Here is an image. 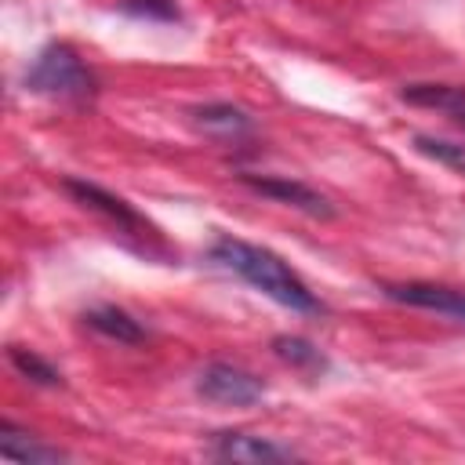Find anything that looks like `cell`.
<instances>
[{
	"instance_id": "6da1fadb",
	"label": "cell",
	"mask_w": 465,
	"mask_h": 465,
	"mask_svg": "<svg viewBox=\"0 0 465 465\" xmlns=\"http://www.w3.org/2000/svg\"><path fill=\"white\" fill-rule=\"evenodd\" d=\"M211 258H214L222 269H229V272H236L240 280H247V283H251L254 291H262L265 298L280 302L283 309H294V312H316V309H320V302L312 298V291L283 265V258H276V254L265 251V247H254V243L236 240V236H222V240H214Z\"/></svg>"
},
{
	"instance_id": "7a4b0ae2",
	"label": "cell",
	"mask_w": 465,
	"mask_h": 465,
	"mask_svg": "<svg viewBox=\"0 0 465 465\" xmlns=\"http://www.w3.org/2000/svg\"><path fill=\"white\" fill-rule=\"evenodd\" d=\"M25 87L47 98H87L94 91V80L87 73V65L62 44L44 47L36 54V62L25 73Z\"/></svg>"
},
{
	"instance_id": "3957f363",
	"label": "cell",
	"mask_w": 465,
	"mask_h": 465,
	"mask_svg": "<svg viewBox=\"0 0 465 465\" xmlns=\"http://www.w3.org/2000/svg\"><path fill=\"white\" fill-rule=\"evenodd\" d=\"M196 392L211 403H222V407H251L265 396V385H262V378H254L243 367L207 363L196 378Z\"/></svg>"
},
{
	"instance_id": "277c9868",
	"label": "cell",
	"mask_w": 465,
	"mask_h": 465,
	"mask_svg": "<svg viewBox=\"0 0 465 465\" xmlns=\"http://www.w3.org/2000/svg\"><path fill=\"white\" fill-rule=\"evenodd\" d=\"M240 182L258 193V196H269L276 203H287L309 218H334V207L327 203V196H320L316 189H309L305 182H294V178H276V174H240Z\"/></svg>"
},
{
	"instance_id": "5b68a950",
	"label": "cell",
	"mask_w": 465,
	"mask_h": 465,
	"mask_svg": "<svg viewBox=\"0 0 465 465\" xmlns=\"http://www.w3.org/2000/svg\"><path fill=\"white\" fill-rule=\"evenodd\" d=\"M62 185H65V193H69L76 203H84L87 211H98V214L109 218L113 225H120V229H127V232H145V229H149L145 218H142L124 196H116V193H109V189H102V185H94V182H80V178H65Z\"/></svg>"
},
{
	"instance_id": "8992f818",
	"label": "cell",
	"mask_w": 465,
	"mask_h": 465,
	"mask_svg": "<svg viewBox=\"0 0 465 465\" xmlns=\"http://www.w3.org/2000/svg\"><path fill=\"white\" fill-rule=\"evenodd\" d=\"M381 291H385V298H392L400 305L432 309V312L465 320V291H450V287H436V283H385Z\"/></svg>"
},
{
	"instance_id": "52a82bcc",
	"label": "cell",
	"mask_w": 465,
	"mask_h": 465,
	"mask_svg": "<svg viewBox=\"0 0 465 465\" xmlns=\"http://www.w3.org/2000/svg\"><path fill=\"white\" fill-rule=\"evenodd\" d=\"M211 450L222 461H291L294 458L291 447H280V443L251 436V432H218Z\"/></svg>"
},
{
	"instance_id": "ba28073f",
	"label": "cell",
	"mask_w": 465,
	"mask_h": 465,
	"mask_svg": "<svg viewBox=\"0 0 465 465\" xmlns=\"http://www.w3.org/2000/svg\"><path fill=\"white\" fill-rule=\"evenodd\" d=\"M0 454H4L7 461H22V465H54V461H65V450L44 447V443L29 440L25 432L11 429L7 421L0 425Z\"/></svg>"
},
{
	"instance_id": "9c48e42d",
	"label": "cell",
	"mask_w": 465,
	"mask_h": 465,
	"mask_svg": "<svg viewBox=\"0 0 465 465\" xmlns=\"http://www.w3.org/2000/svg\"><path fill=\"white\" fill-rule=\"evenodd\" d=\"M84 323H87L91 331L113 338V341H124V345H138V341L145 338V331L138 327V320H131V316H127L124 309H116V305H98V309L84 312Z\"/></svg>"
},
{
	"instance_id": "30bf717a",
	"label": "cell",
	"mask_w": 465,
	"mask_h": 465,
	"mask_svg": "<svg viewBox=\"0 0 465 465\" xmlns=\"http://www.w3.org/2000/svg\"><path fill=\"white\" fill-rule=\"evenodd\" d=\"M193 120H196L207 134H218V138H240V134L251 131V116H247L243 109H236V105H222V102L193 109Z\"/></svg>"
},
{
	"instance_id": "8fae6325",
	"label": "cell",
	"mask_w": 465,
	"mask_h": 465,
	"mask_svg": "<svg viewBox=\"0 0 465 465\" xmlns=\"http://www.w3.org/2000/svg\"><path fill=\"white\" fill-rule=\"evenodd\" d=\"M400 98L411 102V105L440 109L447 116H454L458 109H465V87H450V84H407L400 91Z\"/></svg>"
},
{
	"instance_id": "7c38bea8",
	"label": "cell",
	"mask_w": 465,
	"mask_h": 465,
	"mask_svg": "<svg viewBox=\"0 0 465 465\" xmlns=\"http://www.w3.org/2000/svg\"><path fill=\"white\" fill-rule=\"evenodd\" d=\"M7 360L15 363L18 374H25V378L36 381V385H47V389L62 385V374H58L44 356H36L33 349H18V345H11V349H7Z\"/></svg>"
},
{
	"instance_id": "4fadbf2b",
	"label": "cell",
	"mask_w": 465,
	"mask_h": 465,
	"mask_svg": "<svg viewBox=\"0 0 465 465\" xmlns=\"http://www.w3.org/2000/svg\"><path fill=\"white\" fill-rule=\"evenodd\" d=\"M272 349H276V356L280 360H287V363H294V367H305V371H320L323 367V356H320V349H312L305 338H276L272 341Z\"/></svg>"
},
{
	"instance_id": "5bb4252c",
	"label": "cell",
	"mask_w": 465,
	"mask_h": 465,
	"mask_svg": "<svg viewBox=\"0 0 465 465\" xmlns=\"http://www.w3.org/2000/svg\"><path fill=\"white\" fill-rule=\"evenodd\" d=\"M414 145H418L425 156L443 160V163H450V167H461V171H465V149H461V145L436 142V138H429V134H418V138H414Z\"/></svg>"
},
{
	"instance_id": "9a60e30c",
	"label": "cell",
	"mask_w": 465,
	"mask_h": 465,
	"mask_svg": "<svg viewBox=\"0 0 465 465\" xmlns=\"http://www.w3.org/2000/svg\"><path fill=\"white\" fill-rule=\"evenodd\" d=\"M120 7H124L127 15L160 18V22H174V18H178V4H174V0H120Z\"/></svg>"
},
{
	"instance_id": "2e32d148",
	"label": "cell",
	"mask_w": 465,
	"mask_h": 465,
	"mask_svg": "<svg viewBox=\"0 0 465 465\" xmlns=\"http://www.w3.org/2000/svg\"><path fill=\"white\" fill-rule=\"evenodd\" d=\"M450 120H454V124H458V127H465V109H458V113H454V116H450Z\"/></svg>"
}]
</instances>
